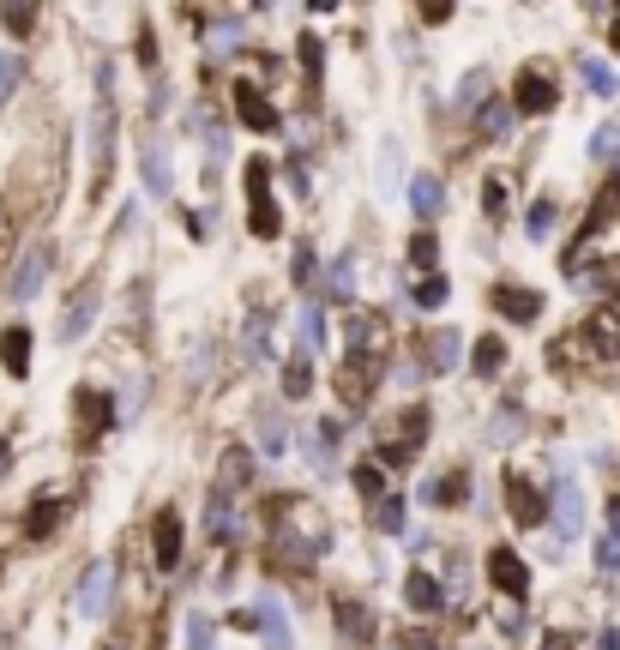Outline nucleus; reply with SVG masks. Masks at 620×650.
Wrapping results in <instances>:
<instances>
[{
  "label": "nucleus",
  "instance_id": "nucleus-1",
  "mask_svg": "<svg viewBox=\"0 0 620 650\" xmlns=\"http://www.w3.org/2000/svg\"><path fill=\"white\" fill-rule=\"evenodd\" d=\"M97 109H91V127H85V139H91V181L109 187V169H115V97H109V67L97 72Z\"/></svg>",
  "mask_w": 620,
  "mask_h": 650
},
{
  "label": "nucleus",
  "instance_id": "nucleus-2",
  "mask_svg": "<svg viewBox=\"0 0 620 650\" xmlns=\"http://www.w3.org/2000/svg\"><path fill=\"white\" fill-rule=\"evenodd\" d=\"M247 224H254L259 242H277V229H284L277 199H272V162H265V157L247 162Z\"/></svg>",
  "mask_w": 620,
  "mask_h": 650
},
{
  "label": "nucleus",
  "instance_id": "nucleus-3",
  "mask_svg": "<svg viewBox=\"0 0 620 650\" xmlns=\"http://www.w3.org/2000/svg\"><path fill=\"white\" fill-rule=\"evenodd\" d=\"M549 530L560 542H579L584 536V487H579V476H560L554 482V500H549Z\"/></svg>",
  "mask_w": 620,
  "mask_h": 650
},
{
  "label": "nucleus",
  "instance_id": "nucleus-4",
  "mask_svg": "<svg viewBox=\"0 0 620 650\" xmlns=\"http://www.w3.org/2000/svg\"><path fill=\"white\" fill-rule=\"evenodd\" d=\"M427 440V410H404V416L392 422V434H380V457L386 464H410V457L422 452Z\"/></svg>",
  "mask_w": 620,
  "mask_h": 650
},
{
  "label": "nucleus",
  "instance_id": "nucleus-5",
  "mask_svg": "<svg viewBox=\"0 0 620 650\" xmlns=\"http://www.w3.org/2000/svg\"><path fill=\"white\" fill-rule=\"evenodd\" d=\"M506 102H512L519 115H549L554 102H560V91H554V72H549V67H524Z\"/></svg>",
  "mask_w": 620,
  "mask_h": 650
},
{
  "label": "nucleus",
  "instance_id": "nucleus-6",
  "mask_svg": "<svg viewBox=\"0 0 620 650\" xmlns=\"http://www.w3.org/2000/svg\"><path fill=\"white\" fill-rule=\"evenodd\" d=\"M49 259H55V247L49 242H37V247H24V259H19V272H12V302H37V289L49 284Z\"/></svg>",
  "mask_w": 620,
  "mask_h": 650
},
{
  "label": "nucleus",
  "instance_id": "nucleus-7",
  "mask_svg": "<svg viewBox=\"0 0 620 650\" xmlns=\"http://www.w3.org/2000/svg\"><path fill=\"white\" fill-rule=\"evenodd\" d=\"M109 602H115V567L109 560H97V567L79 579V620H102L109 614Z\"/></svg>",
  "mask_w": 620,
  "mask_h": 650
},
{
  "label": "nucleus",
  "instance_id": "nucleus-8",
  "mask_svg": "<svg viewBox=\"0 0 620 650\" xmlns=\"http://www.w3.org/2000/svg\"><path fill=\"white\" fill-rule=\"evenodd\" d=\"M506 506H512V519L519 524H549V500H542V487L530 476H519V470L506 476Z\"/></svg>",
  "mask_w": 620,
  "mask_h": 650
},
{
  "label": "nucleus",
  "instance_id": "nucleus-9",
  "mask_svg": "<svg viewBox=\"0 0 620 650\" xmlns=\"http://www.w3.org/2000/svg\"><path fill=\"white\" fill-rule=\"evenodd\" d=\"M97 307H102V289L85 284V289L67 302V314H61V344H79V337L91 332V325H97Z\"/></svg>",
  "mask_w": 620,
  "mask_h": 650
},
{
  "label": "nucleus",
  "instance_id": "nucleus-10",
  "mask_svg": "<svg viewBox=\"0 0 620 650\" xmlns=\"http://www.w3.org/2000/svg\"><path fill=\"white\" fill-rule=\"evenodd\" d=\"M254 632L265 639V650H295V627H289V609H284V602H272V597H265L259 609H254Z\"/></svg>",
  "mask_w": 620,
  "mask_h": 650
},
{
  "label": "nucleus",
  "instance_id": "nucleus-11",
  "mask_svg": "<svg viewBox=\"0 0 620 650\" xmlns=\"http://www.w3.org/2000/svg\"><path fill=\"white\" fill-rule=\"evenodd\" d=\"M489 572H494V584L506 590V597H519V602H524V590H530V567L506 549V542H500V549H489Z\"/></svg>",
  "mask_w": 620,
  "mask_h": 650
},
{
  "label": "nucleus",
  "instance_id": "nucleus-12",
  "mask_svg": "<svg viewBox=\"0 0 620 650\" xmlns=\"http://www.w3.org/2000/svg\"><path fill=\"white\" fill-rule=\"evenodd\" d=\"M151 549H157V567H164V572L181 567V512H157V524H151Z\"/></svg>",
  "mask_w": 620,
  "mask_h": 650
},
{
  "label": "nucleus",
  "instance_id": "nucleus-13",
  "mask_svg": "<svg viewBox=\"0 0 620 650\" xmlns=\"http://www.w3.org/2000/svg\"><path fill=\"white\" fill-rule=\"evenodd\" d=\"M0 362H7L12 380L31 374V325H7V332H0Z\"/></svg>",
  "mask_w": 620,
  "mask_h": 650
},
{
  "label": "nucleus",
  "instance_id": "nucleus-14",
  "mask_svg": "<svg viewBox=\"0 0 620 650\" xmlns=\"http://www.w3.org/2000/svg\"><path fill=\"white\" fill-rule=\"evenodd\" d=\"M416 356H422V374H452L457 367V332H427V344Z\"/></svg>",
  "mask_w": 620,
  "mask_h": 650
},
{
  "label": "nucleus",
  "instance_id": "nucleus-15",
  "mask_svg": "<svg viewBox=\"0 0 620 650\" xmlns=\"http://www.w3.org/2000/svg\"><path fill=\"white\" fill-rule=\"evenodd\" d=\"M139 175H145V194H151V199H169V194H175V181H169V151H164V145H145Z\"/></svg>",
  "mask_w": 620,
  "mask_h": 650
},
{
  "label": "nucleus",
  "instance_id": "nucleus-16",
  "mask_svg": "<svg viewBox=\"0 0 620 650\" xmlns=\"http://www.w3.org/2000/svg\"><path fill=\"white\" fill-rule=\"evenodd\" d=\"M410 211L416 217H427V224H434L440 211H446V194H440V175H410Z\"/></svg>",
  "mask_w": 620,
  "mask_h": 650
},
{
  "label": "nucleus",
  "instance_id": "nucleus-17",
  "mask_svg": "<svg viewBox=\"0 0 620 650\" xmlns=\"http://www.w3.org/2000/svg\"><path fill=\"white\" fill-rule=\"evenodd\" d=\"M235 115H242L247 127H259V132H272V127H277V109L254 91V85H235Z\"/></svg>",
  "mask_w": 620,
  "mask_h": 650
},
{
  "label": "nucleus",
  "instance_id": "nucleus-18",
  "mask_svg": "<svg viewBox=\"0 0 620 650\" xmlns=\"http://www.w3.org/2000/svg\"><path fill=\"white\" fill-rule=\"evenodd\" d=\"M404 602H410V609H416V614H434L440 602H446V590H440V579H434V572H410V584H404Z\"/></svg>",
  "mask_w": 620,
  "mask_h": 650
},
{
  "label": "nucleus",
  "instance_id": "nucleus-19",
  "mask_svg": "<svg viewBox=\"0 0 620 650\" xmlns=\"http://www.w3.org/2000/svg\"><path fill=\"white\" fill-rule=\"evenodd\" d=\"M494 307H500L506 319H537V314H542V295H537V289H512V284H500V289H494Z\"/></svg>",
  "mask_w": 620,
  "mask_h": 650
},
{
  "label": "nucleus",
  "instance_id": "nucleus-20",
  "mask_svg": "<svg viewBox=\"0 0 620 650\" xmlns=\"http://www.w3.org/2000/svg\"><path fill=\"white\" fill-rule=\"evenodd\" d=\"M579 79L590 85V97H614L620 91V72L609 61H597V55H584V61H579Z\"/></svg>",
  "mask_w": 620,
  "mask_h": 650
},
{
  "label": "nucleus",
  "instance_id": "nucleus-21",
  "mask_svg": "<svg viewBox=\"0 0 620 650\" xmlns=\"http://www.w3.org/2000/svg\"><path fill=\"white\" fill-rule=\"evenodd\" d=\"M326 307H319V302H307L302 307V356H319V349H326Z\"/></svg>",
  "mask_w": 620,
  "mask_h": 650
},
{
  "label": "nucleus",
  "instance_id": "nucleus-22",
  "mask_svg": "<svg viewBox=\"0 0 620 650\" xmlns=\"http://www.w3.org/2000/svg\"><path fill=\"white\" fill-rule=\"evenodd\" d=\"M181 644L187 650H217V620L211 614H181Z\"/></svg>",
  "mask_w": 620,
  "mask_h": 650
},
{
  "label": "nucleus",
  "instance_id": "nucleus-23",
  "mask_svg": "<svg viewBox=\"0 0 620 650\" xmlns=\"http://www.w3.org/2000/svg\"><path fill=\"white\" fill-rule=\"evenodd\" d=\"M326 295H332V302H350V295H356V259H350V254H337L326 265Z\"/></svg>",
  "mask_w": 620,
  "mask_h": 650
},
{
  "label": "nucleus",
  "instance_id": "nucleus-24",
  "mask_svg": "<svg viewBox=\"0 0 620 650\" xmlns=\"http://www.w3.org/2000/svg\"><path fill=\"white\" fill-rule=\"evenodd\" d=\"M259 452L265 457H284L289 452V422L272 416V410H259Z\"/></svg>",
  "mask_w": 620,
  "mask_h": 650
},
{
  "label": "nucleus",
  "instance_id": "nucleus-25",
  "mask_svg": "<svg viewBox=\"0 0 620 650\" xmlns=\"http://www.w3.org/2000/svg\"><path fill=\"white\" fill-rule=\"evenodd\" d=\"M337 627H344V639H356V644L374 639V627H367V609H362V602H350V597H337Z\"/></svg>",
  "mask_w": 620,
  "mask_h": 650
},
{
  "label": "nucleus",
  "instance_id": "nucleus-26",
  "mask_svg": "<svg viewBox=\"0 0 620 650\" xmlns=\"http://www.w3.org/2000/svg\"><path fill=\"white\" fill-rule=\"evenodd\" d=\"M61 512H67V500H37V506L24 512V536H49Z\"/></svg>",
  "mask_w": 620,
  "mask_h": 650
},
{
  "label": "nucleus",
  "instance_id": "nucleus-27",
  "mask_svg": "<svg viewBox=\"0 0 620 650\" xmlns=\"http://www.w3.org/2000/svg\"><path fill=\"white\" fill-rule=\"evenodd\" d=\"M597 572H602V579H620V530L614 524L597 536Z\"/></svg>",
  "mask_w": 620,
  "mask_h": 650
},
{
  "label": "nucleus",
  "instance_id": "nucleus-28",
  "mask_svg": "<svg viewBox=\"0 0 620 650\" xmlns=\"http://www.w3.org/2000/svg\"><path fill=\"white\" fill-rule=\"evenodd\" d=\"M397 175H404V157H397V139H380V194H397Z\"/></svg>",
  "mask_w": 620,
  "mask_h": 650
},
{
  "label": "nucleus",
  "instance_id": "nucleus-29",
  "mask_svg": "<svg viewBox=\"0 0 620 650\" xmlns=\"http://www.w3.org/2000/svg\"><path fill=\"white\" fill-rule=\"evenodd\" d=\"M446 277H440V272H427V277H416V289H410V302H416V307H446Z\"/></svg>",
  "mask_w": 620,
  "mask_h": 650
},
{
  "label": "nucleus",
  "instance_id": "nucleus-30",
  "mask_svg": "<svg viewBox=\"0 0 620 650\" xmlns=\"http://www.w3.org/2000/svg\"><path fill=\"white\" fill-rule=\"evenodd\" d=\"M307 392H314V367H307V356H295L284 367V397H307Z\"/></svg>",
  "mask_w": 620,
  "mask_h": 650
},
{
  "label": "nucleus",
  "instance_id": "nucleus-31",
  "mask_svg": "<svg viewBox=\"0 0 620 650\" xmlns=\"http://www.w3.org/2000/svg\"><path fill=\"white\" fill-rule=\"evenodd\" d=\"M374 519H380V530H386V536H397V530H404V500H397V494H380Z\"/></svg>",
  "mask_w": 620,
  "mask_h": 650
},
{
  "label": "nucleus",
  "instance_id": "nucleus-32",
  "mask_svg": "<svg viewBox=\"0 0 620 650\" xmlns=\"http://www.w3.org/2000/svg\"><path fill=\"white\" fill-rule=\"evenodd\" d=\"M19 79H24V61H19V55H0V109L12 102V91H19Z\"/></svg>",
  "mask_w": 620,
  "mask_h": 650
},
{
  "label": "nucleus",
  "instance_id": "nucleus-33",
  "mask_svg": "<svg viewBox=\"0 0 620 650\" xmlns=\"http://www.w3.org/2000/svg\"><path fill=\"white\" fill-rule=\"evenodd\" d=\"M217 487H247V452H224V464H217Z\"/></svg>",
  "mask_w": 620,
  "mask_h": 650
},
{
  "label": "nucleus",
  "instance_id": "nucleus-34",
  "mask_svg": "<svg viewBox=\"0 0 620 650\" xmlns=\"http://www.w3.org/2000/svg\"><path fill=\"white\" fill-rule=\"evenodd\" d=\"M470 362H476V374H500V362H506L500 337H482V344H476V356H470Z\"/></svg>",
  "mask_w": 620,
  "mask_h": 650
},
{
  "label": "nucleus",
  "instance_id": "nucleus-35",
  "mask_svg": "<svg viewBox=\"0 0 620 650\" xmlns=\"http://www.w3.org/2000/svg\"><path fill=\"white\" fill-rule=\"evenodd\" d=\"M337 440H344V427H337V422H319V427H314V457H319V464L337 452Z\"/></svg>",
  "mask_w": 620,
  "mask_h": 650
},
{
  "label": "nucleus",
  "instance_id": "nucleus-36",
  "mask_svg": "<svg viewBox=\"0 0 620 650\" xmlns=\"http://www.w3.org/2000/svg\"><path fill=\"white\" fill-rule=\"evenodd\" d=\"M524 224H530V235L542 242V235L554 229V199H537V205H530V217H524Z\"/></svg>",
  "mask_w": 620,
  "mask_h": 650
},
{
  "label": "nucleus",
  "instance_id": "nucleus-37",
  "mask_svg": "<svg viewBox=\"0 0 620 650\" xmlns=\"http://www.w3.org/2000/svg\"><path fill=\"white\" fill-rule=\"evenodd\" d=\"M457 494H464V476H457V470H452V482H434V487H427L422 500H434V506H452Z\"/></svg>",
  "mask_w": 620,
  "mask_h": 650
},
{
  "label": "nucleus",
  "instance_id": "nucleus-38",
  "mask_svg": "<svg viewBox=\"0 0 620 650\" xmlns=\"http://www.w3.org/2000/svg\"><path fill=\"white\" fill-rule=\"evenodd\" d=\"M0 19H7V31H12V37H24V31L37 24V7H7Z\"/></svg>",
  "mask_w": 620,
  "mask_h": 650
},
{
  "label": "nucleus",
  "instance_id": "nucleus-39",
  "mask_svg": "<svg viewBox=\"0 0 620 650\" xmlns=\"http://www.w3.org/2000/svg\"><path fill=\"white\" fill-rule=\"evenodd\" d=\"M512 422H519V410L506 404V410H500V416H494V427H489V440H494V446H506V440L519 434V427H512Z\"/></svg>",
  "mask_w": 620,
  "mask_h": 650
},
{
  "label": "nucleus",
  "instance_id": "nucleus-40",
  "mask_svg": "<svg viewBox=\"0 0 620 650\" xmlns=\"http://www.w3.org/2000/svg\"><path fill=\"white\" fill-rule=\"evenodd\" d=\"M356 487H362V494H386V470H380V464H362V470H356Z\"/></svg>",
  "mask_w": 620,
  "mask_h": 650
},
{
  "label": "nucleus",
  "instance_id": "nucleus-41",
  "mask_svg": "<svg viewBox=\"0 0 620 650\" xmlns=\"http://www.w3.org/2000/svg\"><path fill=\"white\" fill-rule=\"evenodd\" d=\"M410 259H416V265H434V259H440V242H434V235H416V242H410Z\"/></svg>",
  "mask_w": 620,
  "mask_h": 650
},
{
  "label": "nucleus",
  "instance_id": "nucleus-42",
  "mask_svg": "<svg viewBox=\"0 0 620 650\" xmlns=\"http://www.w3.org/2000/svg\"><path fill=\"white\" fill-rule=\"evenodd\" d=\"M597 157H620V127H597V145H590Z\"/></svg>",
  "mask_w": 620,
  "mask_h": 650
},
{
  "label": "nucleus",
  "instance_id": "nucleus-43",
  "mask_svg": "<svg viewBox=\"0 0 620 650\" xmlns=\"http://www.w3.org/2000/svg\"><path fill=\"white\" fill-rule=\"evenodd\" d=\"M482 132H489V139H500V132H506V102H494V109H482Z\"/></svg>",
  "mask_w": 620,
  "mask_h": 650
},
{
  "label": "nucleus",
  "instance_id": "nucleus-44",
  "mask_svg": "<svg viewBox=\"0 0 620 650\" xmlns=\"http://www.w3.org/2000/svg\"><path fill=\"white\" fill-rule=\"evenodd\" d=\"M597 650H620V639H614V632H602V644Z\"/></svg>",
  "mask_w": 620,
  "mask_h": 650
},
{
  "label": "nucleus",
  "instance_id": "nucleus-45",
  "mask_svg": "<svg viewBox=\"0 0 620 650\" xmlns=\"http://www.w3.org/2000/svg\"><path fill=\"white\" fill-rule=\"evenodd\" d=\"M609 42H614V49H620V12H614V24H609Z\"/></svg>",
  "mask_w": 620,
  "mask_h": 650
}]
</instances>
